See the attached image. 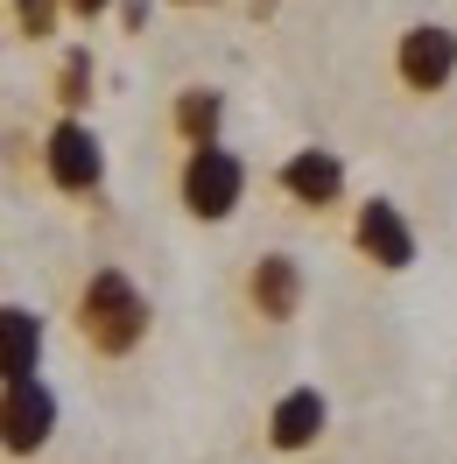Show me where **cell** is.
Instances as JSON below:
<instances>
[{
    "label": "cell",
    "instance_id": "6da1fadb",
    "mask_svg": "<svg viewBox=\"0 0 457 464\" xmlns=\"http://www.w3.org/2000/svg\"><path fill=\"white\" fill-rule=\"evenodd\" d=\"M148 324H155V310H148L141 282L127 267H92L85 289H78V338L99 359H127L148 345Z\"/></svg>",
    "mask_w": 457,
    "mask_h": 464
},
{
    "label": "cell",
    "instance_id": "7a4b0ae2",
    "mask_svg": "<svg viewBox=\"0 0 457 464\" xmlns=\"http://www.w3.org/2000/svg\"><path fill=\"white\" fill-rule=\"evenodd\" d=\"M176 198H183V211H190V218L226 226L232 211L247 204V162H239L226 141L190 148V155H183V169H176Z\"/></svg>",
    "mask_w": 457,
    "mask_h": 464
},
{
    "label": "cell",
    "instance_id": "3957f363",
    "mask_svg": "<svg viewBox=\"0 0 457 464\" xmlns=\"http://www.w3.org/2000/svg\"><path fill=\"white\" fill-rule=\"evenodd\" d=\"M43 176L57 183L63 198H92L106 183V148L92 134V120H71L63 113L50 134H43Z\"/></svg>",
    "mask_w": 457,
    "mask_h": 464
},
{
    "label": "cell",
    "instance_id": "277c9868",
    "mask_svg": "<svg viewBox=\"0 0 457 464\" xmlns=\"http://www.w3.org/2000/svg\"><path fill=\"white\" fill-rule=\"evenodd\" d=\"M50 436H57V387H50V380L35 373V380L0 387V450H7V458L50 450Z\"/></svg>",
    "mask_w": 457,
    "mask_h": 464
},
{
    "label": "cell",
    "instance_id": "5b68a950",
    "mask_svg": "<svg viewBox=\"0 0 457 464\" xmlns=\"http://www.w3.org/2000/svg\"><path fill=\"white\" fill-rule=\"evenodd\" d=\"M394 78L408 92H443L457 78V29H443V22H415V29H401Z\"/></svg>",
    "mask_w": 457,
    "mask_h": 464
},
{
    "label": "cell",
    "instance_id": "8992f818",
    "mask_svg": "<svg viewBox=\"0 0 457 464\" xmlns=\"http://www.w3.org/2000/svg\"><path fill=\"white\" fill-rule=\"evenodd\" d=\"M352 239H359V254H366L373 267H387V275L415 267V226L401 218V204H394V198H366V204H359Z\"/></svg>",
    "mask_w": 457,
    "mask_h": 464
},
{
    "label": "cell",
    "instance_id": "52a82bcc",
    "mask_svg": "<svg viewBox=\"0 0 457 464\" xmlns=\"http://www.w3.org/2000/svg\"><path fill=\"white\" fill-rule=\"evenodd\" d=\"M303 261L296 254H260L254 267H247V303H254L267 324H288L296 310H303Z\"/></svg>",
    "mask_w": 457,
    "mask_h": 464
},
{
    "label": "cell",
    "instance_id": "ba28073f",
    "mask_svg": "<svg viewBox=\"0 0 457 464\" xmlns=\"http://www.w3.org/2000/svg\"><path fill=\"white\" fill-rule=\"evenodd\" d=\"M43 345H50V331L29 303H0V387L43 373Z\"/></svg>",
    "mask_w": 457,
    "mask_h": 464
},
{
    "label": "cell",
    "instance_id": "9c48e42d",
    "mask_svg": "<svg viewBox=\"0 0 457 464\" xmlns=\"http://www.w3.org/2000/svg\"><path fill=\"white\" fill-rule=\"evenodd\" d=\"M275 183H282L296 204L324 211V204H338V198H345V162L331 155V148H296L282 169H275Z\"/></svg>",
    "mask_w": 457,
    "mask_h": 464
},
{
    "label": "cell",
    "instance_id": "30bf717a",
    "mask_svg": "<svg viewBox=\"0 0 457 464\" xmlns=\"http://www.w3.org/2000/svg\"><path fill=\"white\" fill-rule=\"evenodd\" d=\"M324 422H331V401H324L316 387H288L282 401L267 408V443L296 458V450H310L316 436H324Z\"/></svg>",
    "mask_w": 457,
    "mask_h": 464
},
{
    "label": "cell",
    "instance_id": "8fae6325",
    "mask_svg": "<svg viewBox=\"0 0 457 464\" xmlns=\"http://www.w3.org/2000/svg\"><path fill=\"white\" fill-rule=\"evenodd\" d=\"M176 134L190 148H204V141H219V120H226V92H211V85H190V92H176Z\"/></svg>",
    "mask_w": 457,
    "mask_h": 464
},
{
    "label": "cell",
    "instance_id": "7c38bea8",
    "mask_svg": "<svg viewBox=\"0 0 457 464\" xmlns=\"http://www.w3.org/2000/svg\"><path fill=\"white\" fill-rule=\"evenodd\" d=\"M57 99L71 106V120H78V106L92 99V50H71V57H63V71H57Z\"/></svg>",
    "mask_w": 457,
    "mask_h": 464
},
{
    "label": "cell",
    "instance_id": "4fadbf2b",
    "mask_svg": "<svg viewBox=\"0 0 457 464\" xmlns=\"http://www.w3.org/2000/svg\"><path fill=\"white\" fill-rule=\"evenodd\" d=\"M57 0H15V22H22V35H50L57 29Z\"/></svg>",
    "mask_w": 457,
    "mask_h": 464
},
{
    "label": "cell",
    "instance_id": "5bb4252c",
    "mask_svg": "<svg viewBox=\"0 0 457 464\" xmlns=\"http://www.w3.org/2000/svg\"><path fill=\"white\" fill-rule=\"evenodd\" d=\"M57 7H71V14H78V22H99V14H106V7H113V0H57Z\"/></svg>",
    "mask_w": 457,
    "mask_h": 464
}]
</instances>
